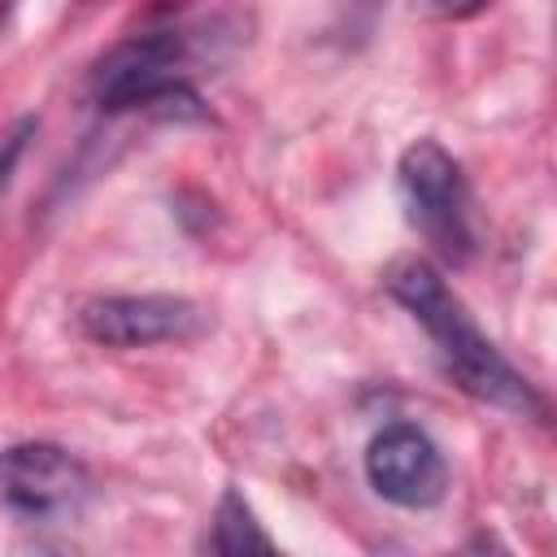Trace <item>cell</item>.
<instances>
[{
	"instance_id": "ba28073f",
	"label": "cell",
	"mask_w": 557,
	"mask_h": 557,
	"mask_svg": "<svg viewBox=\"0 0 557 557\" xmlns=\"http://www.w3.org/2000/svg\"><path fill=\"white\" fill-rule=\"evenodd\" d=\"M457 557H513L496 535H487V531H479V535H470L461 548H457Z\"/></svg>"
},
{
	"instance_id": "52a82bcc",
	"label": "cell",
	"mask_w": 557,
	"mask_h": 557,
	"mask_svg": "<svg viewBox=\"0 0 557 557\" xmlns=\"http://www.w3.org/2000/svg\"><path fill=\"white\" fill-rule=\"evenodd\" d=\"M209 548L213 557H287L239 492H222L209 522Z\"/></svg>"
},
{
	"instance_id": "5b68a950",
	"label": "cell",
	"mask_w": 557,
	"mask_h": 557,
	"mask_svg": "<svg viewBox=\"0 0 557 557\" xmlns=\"http://www.w3.org/2000/svg\"><path fill=\"white\" fill-rule=\"evenodd\" d=\"M78 335L104 348H152V344H183L205 331L200 305L170 292H139V296H96L83 300Z\"/></svg>"
},
{
	"instance_id": "6da1fadb",
	"label": "cell",
	"mask_w": 557,
	"mask_h": 557,
	"mask_svg": "<svg viewBox=\"0 0 557 557\" xmlns=\"http://www.w3.org/2000/svg\"><path fill=\"white\" fill-rule=\"evenodd\" d=\"M383 287L392 292L396 305L409 309V318L431 335L448 379L483 400L496 405L505 413H522V418H544V396L531 387V379L479 331L474 313L466 309V300L444 283V274L426 261V257H400L387 265Z\"/></svg>"
},
{
	"instance_id": "277c9868",
	"label": "cell",
	"mask_w": 557,
	"mask_h": 557,
	"mask_svg": "<svg viewBox=\"0 0 557 557\" xmlns=\"http://www.w3.org/2000/svg\"><path fill=\"white\" fill-rule=\"evenodd\" d=\"M91 496L87 466L48 440H22L0 453V505L26 522H65Z\"/></svg>"
},
{
	"instance_id": "8992f818",
	"label": "cell",
	"mask_w": 557,
	"mask_h": 557,
	"mask_svg": "<svg viewBox=\"0 0 557 557\" xmlns=\"http://www.w3.org/2000/svg\"><path fill=\"white\" fill-rule=\"evenodd\" d=\"M370 487L400 509H435L448 496V461L440 444L413 422H387L366 444Z\"/></svg>"
},
{
	"instance_id": "7a4b0ae2",
	"label": "cell",
	"mask_w": 557,
	"mask_h": 557,
	"mask_svg": "<svg viewBox=\"0 0 557 557\" xmlns=\"http://www.w3.org/2000/svg\"><path fill=\"white\" fill-rule=\"evenodd\" d=\"M218 26H148L117 39L96 57L87 91L104 113H161V117H200V96L191 91L196 65L213 61Z\"/></svg>"
},
{
	"instance_id": "3957f363",
	"label": "cell",
	"mask_w": 557,
	"mask_h": 557,
	"mask_svg": "<svg viewBox=\"0 0 557 557\" xmlns=\"http://www.w3.org/2000/svg\"><path fill=\"white\" fill-rule=\"evenodd\" d=\"M396 183L405 218L431 244V252L448 265H466L474 257L479 235L461 161L435 139H413L396 161Z\"/></svg>"
}]
</instances>
